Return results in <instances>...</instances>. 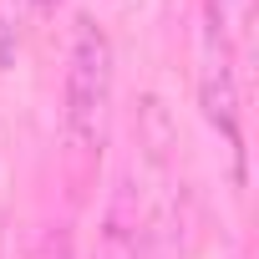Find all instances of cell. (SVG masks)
Here are the masks:
<instances>
[{
    "mask_svg": "<svg viewBox=\"0 0 259 259\" xmlns=\"http://www.w3.org/2000/svg\"><path fill=\"white\" fill-rule=\"evenodd\" d=\"M107 102H112V41L97 21H76L66 66V133L76 143H97Z\"/></svg>",
    "mask_w": 259,
    "mask_h": 259,
    "instance_id": "6da1fadb",
    "label": "cell"
},
{
    "mask_svg": "<svg viewBox=\"0 0 259 259\" xmlns=\"http://www.w3.org/2000/svg\"><path fill=\"white\" fill-rule=\"evenodd\" d=\"M203 107H208V117L224 127V138L239 148V127H234V117H239V97H234V71H229V61L219 56H208L203 61Z\"/></svg>",
    "mask_w": 259,
    "mask_h": 259,
    "instance_id": "7a4b0ae2",
    "label": "cell"
}]
</instances>
